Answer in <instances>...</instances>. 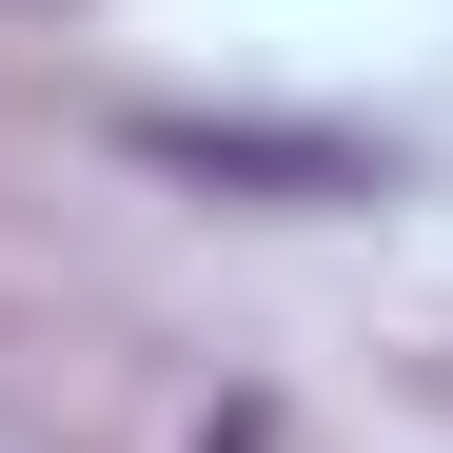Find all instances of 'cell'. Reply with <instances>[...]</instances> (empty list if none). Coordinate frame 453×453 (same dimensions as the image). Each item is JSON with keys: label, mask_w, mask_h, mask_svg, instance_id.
Returning a JSON list of instances; mask_svg holds the SVG:
<instances>
[{"label": "cell", "mask_w": 453, "mask_h": 453, "mask_svg": "<svg viewBox=\"0 0 453 453\" xmlns=\"http://www.w3.org/2000/svg\"><path fill=\"white\" fill-rule=\"evenodd\" d=\"M217 453H276V414H217Z\"/></svg>", "instance_id": "7a4b0ae2"}, {"label": "cell", "mask_w": 453, "mask_h": 453, "mask_svg": "<svg viewBox=\"0 0 453 453\" xmlns=\"http://www.w3.org/2000/svg\"><path fill=\"white\" fill-rule=\"evenodd\" d=\"M158 158H197V178H296V197H355V138H257V119H158Z\"/></svg>", "instance_id": "6da1fadb"}]
</instances>
